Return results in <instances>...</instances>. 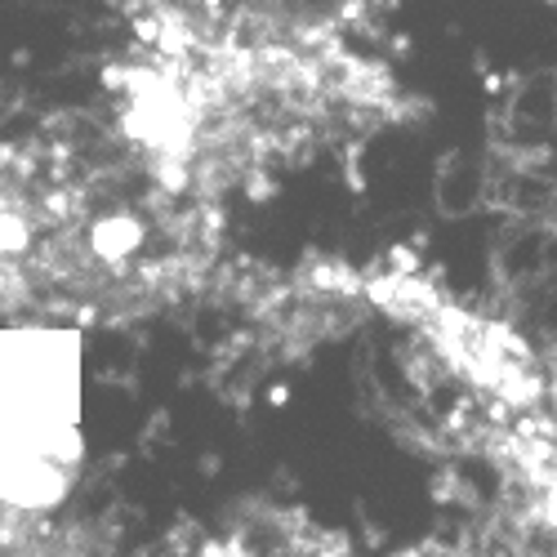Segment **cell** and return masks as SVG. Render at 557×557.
<instances>
[{"label": "cell", "instance_id": "1", "mask_svg": "<svg viewBox=\"0 0 557 557\" xmlns=\"http://www.w3.org/2000/svg\"><path fill=\"white\" fill-rule=\"evenodd\" d=\"M89 242H95V255H103V259H129L138 246H144V223L129 219V214H108L95 223Z\"/></svg>", "mask_w": 557, "mask_h": 557}, {"label": "cell", "instance_id": "2", "mask_svg": "<svg viewBox=\"0 0 557 557\" xmlns=\"http://www.w3.org/2000/svg\"><path fill=\"white\" fill-rule=\"evenodd\" d=\"M27 242H32L27 223H23V219H14V214H0V255H23V250H27Z\"/></svg>", "mask_w": 557, "mask_h": 557}, {"label": "cell", "instance_id": "3", "mask_svg": "<svg viewBox=\"0 0 557 557\" xmlns=\"http://www.w3.org/2000/svg\"><path fill=\"white\" fill-rule=\"evenodd\" d=\"M268 401H272V406H286V401H290V388H286V384H282V388H272Z\"/></svg>", "mask_w": 557, "mask_h": 557}]
</instances>
